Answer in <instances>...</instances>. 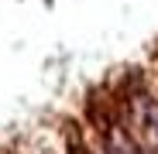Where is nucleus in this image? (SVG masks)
<instances>
[{"label": "nucleus", "instance_id": "obj_2", "mask_svg": "<svg viewBox=\"0 0 158 154\" xmlns=\"http://www.w3.org/2000/svg\"><path fill=\"white\" fill-rule=\"evenodd\" d=\"M72 154H86V151H83V147H76V151H72Z\"/></svg>", "mask_w": 158, "mask_h": 154}, {"label": "nucleus", "instance_id": "obj_1", "mask_svg": "<svg viewBox=\"0 0 158 154\" xmlns=\"http://www.w3.org/2000/svg\"><path fill=\"white\" fill-rule=\"evenodd\" d=\"M103 151H107V154H141V144L124 127V120H117L114 127L103 130Z\"/></svg>", "mask_w": 158, "mask_h": 154}]
</instances>
